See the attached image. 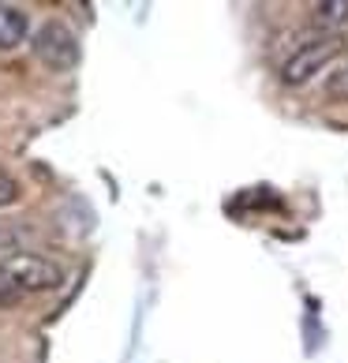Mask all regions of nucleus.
Returning a JSON list of instances; mask_svg holds the SVG:
<instances>
[{"label": "nucleus", "mask_w": 348, "mask_h": 363, "mask_svg": "<svg viewBox=\"0 0 348 363\" xmlns=\"http://www.w3.org/2000/svg\"><path fill=\"white\" fill-rule=\"evenodd\" d=\"M0 281H8L16 292H52L64 285V270L45 255L11 251L0 259Z\"/></svg>", "instance_id": "f257e3e1"}, {"label": "nucleus", "mask_w": 348, "mask_h": 363, "mask_svg": "<svg viewBox=\"0 0 348 363\" xmlns=\"http://www.w3.org/2000/svg\"><path fill=\"white\" fill-rule=\"evenodd\" d=\"M30 49L52 72H68L79 64V42H75L72 26L60 19H49L45 26H38V34L30 38Z\"/></svg>", "instance_id": "f03ea898"}, {"label": "nucleus", "mask_w": 348, "mask_h": 363, "mask_svg": "<svg viewBox=\"0 0 348 363\" xmlns=\"http://www.w3.org/2000/svg\"><path fill=\"white\" fill-rule=\"evenodd\" d=\"M341 49H344V42H341L337 34H326V38H315V42L300 45V49L285 60V68H281V83H288V86L307 83V79L322 72V68H326V64H330L333 57H337Z\"/></svg>", "instance_id": "7ed1b4c3"}, {"label": "nucleus", "mask_w": 348, "mask_h": 363, "mask_svg": "<svg viewBox=\"0 0 348 363\" xmlns=\"http://www.w3.org/2000/svg\"><path fill=\"white\" fill-rule=\"evenodd\" d=\"M30 23L16 4H0V49H16L19 42H26Z\"/></svg>", "instance_id": "20e7f679"}, {"label": "nucleus", "mask_w": 348, "mask_h": 363, "mask_svg": "<svg viewBox=\"0 0 348 363\" xmlns=\"http://www.w3.org/2000/svg\"><path fill=\"white\" fill-rule=\"evenodd\" d=\"M311 19L318 26H341V23H348V0H322V4L311 8Z\"/></svg>", "instance_id": "39448f33"}, {"label": "nucleus", "mask_w": 348, "mask_h": 363, "mask_svg": "<svg viewBox=\"0 0 348 363\" xmlns=\"http://www.w3.org/2000/svg\"><path fill=\"white\" fill-rule=\"evenodd\" d=\"M19 195H23L19 180L11 177L4 165H0V210H4V206H16V203H19Z\"/></svg>", "instance_id": "423d86ee"}, {"label": "nucleus", "mask_w": 348, "mask_h": 363, "mask_svg": "<svg viewBox=\"0 0 348 363\" xmlns=\"http://www.w3.org/2000/svg\"><path fill=\"white\" fill-rule=\"evenodd\" d=\"M326 94H330L333 101H348V64H344V68H337V72L330 75V83H326Z\"/></svg>", "instance_id": "0eeeda50"}, {"label": "nucleus", "mask_w": 348, "mask_h": 363, "mask_svg": "<svg viewBox=\"0 0 348 363\" xmlns=\"http://www.w3.org/2000/svg\"><path fill=\"white\" fill-rule=\"evenodd\" d=\"M11 303H19V292L8 281H0V307H11Z\"/></svg>", "instance_id": "6e6552de"}]
</instances>
